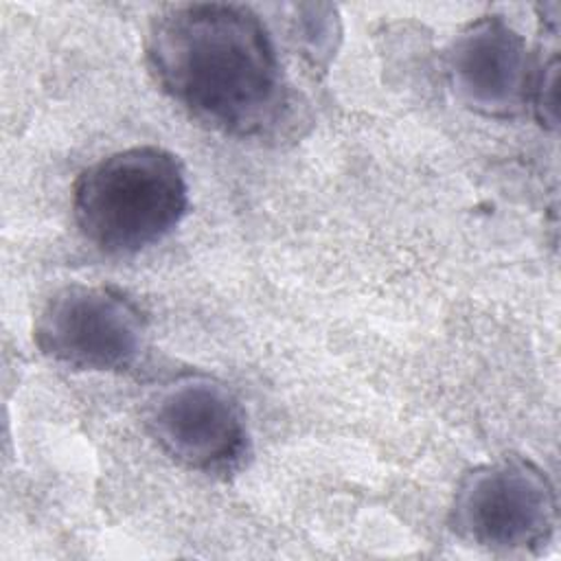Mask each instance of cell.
<instances>
[{"mask_svg":"<svg viewBox=\"0 0 561 561\" xmlns=\"http://www.w3.org/2000/svg\"><path fill=\"white\" fill-rule=\"evenodd\" d=\"M156 85L193 121L232 138L274 134L291 92L261 15L234 2H184L158 13L145 35Z\"/></svg>","mask_w":561,"mask_h":561,"instance_id":"cell-1","label":"cell"},{"mask_svg":"<svg viewBox=\"0 0 561 561\" xmlns=\"http://www.w3.org/2000/svg\"><path fill=\"white\" fill-rule=\"evenodd\" d=\"M188 210L186 171L175 153L136 145L85 167L72 184L81 237L112 256L138 254L169 237Z\"/></svg>","mask_w":561,"mask_h":561,"instance_id":"cell-2","label":"cell"},{"mask_svg":"<svg viewBox=\"0 0 561 561\" xmlns=\"http://www.w3.org/2000/svg\"><path fill=\"white\" fill-rule=\"evenodd\" d=\"M449 528L491 552H539L557 528V493L541 467L504 456L469 469L449 504Z\"/></svg>","mask_w":561,"mask_h":561,"instance_id":"cell-3","label":"cell"},{"mask_svg":"<svg viewBox=\"0 0 561 561\" xmlns=\"http://www.w3.org/2000/svg\"><path fill=\"white\" fill-rule=\"evenodd\" d=\"M147 313L114 285H64L33 322V342L46 359L88 373L131 368L147 346Z\"/></svg>","mask_w":561,"mask_h":561,"instance_id":"cell-4","label":"cell"},{"mask_svg":"<svg viewBox=\"0 0 561 561\" xmlns=\"http://www.w3.org/2000/svg\"><path fill=\"white\" fill-rule=\"evenodd\" d=\"M145 425L156 445L188 471L230 476L250 456L245 412L210 375H182L162 386L147 403Z\"/></svg>","mask_w":561,"mask_h":561,"instance_id":"cell-5","label":"cell"},{"mask_svg":"<svg viewBox=\"0 0 561 561\" xmlns=\"http://www.w3.org/2000/svg\"><path fill=\"white\" fill-rule=\"evenodd\" d=\"M535 53L502 15H480L445 48V75L456 101L486 118L528 110Z\"/></svg>","mask_w":561,"mask_h":561,"instance_id":"cell-6","label":"cell"},{"mask_svg":"<svg viewBox=\"0 0 561 561\" xmlns=\"http://www.w3.org/2000/svg\"><path fill=\"white\" fill-rule=\"evenodd\" d=\"M289 33L298 53L311 68L327 70L342 39V22L333 4H294Z\"/></svg>","mask_w":561,"mask_h":561,"instance_id":"cell-7","label":"cell"},{"mask_svg":"<svg viewBox=\"0 0 561 561\" xmlns=\"http://www.w3.org/2000/svg\"><path fill=\"white\" fill-rule=\"evenodd\" d=\"M559 66L557 48L548 57L535 55L528 110L546 129H557L559 123Z\"/></svg>","mask_w":561,"mask_h":561,"instance_id":"cell-8","label":"cell"}]
</instances>
